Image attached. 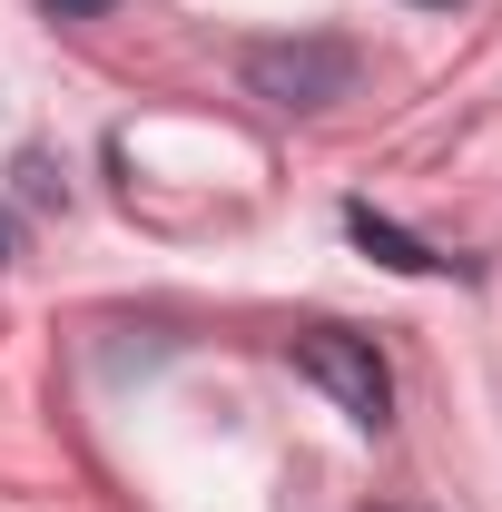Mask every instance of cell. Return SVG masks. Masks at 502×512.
<instances>
[{
  "mask_svg": "<svg viewBox=\"0 0 502 512\" xmlns=\"http://www.w3.org/2000/svg\"><path fill=\"white\" fill-rule=\"evenodd\" d=\"M247 89L276 109H325L355 89V50L345 40H266V50H247Z\"/></svg>",
  "mask_w": 502,
  "mask_h": 512,
  "instance_id": "cell-2",
  "label": "cell"
},
{
  "mask_svg": "<svg viewBox=\"0 0 502 512\" xmlns=\"http://www.w3.org/2000/svg\"><path fill=\"white\" fill-rule=\"evenodd\" d=\"M50 10H60V20H99L109 0H50Z\"/></svg>",
  "mask_w": 502,
  "mask_h": 512,
  "instance_id": "cell-4",
  "label": "cell"
},
{
  "mask_svg": "<svg viewBox=\"0 0 502 512\" xmlns=\"http://www.w3.org/2000/svg\"><path fill=\"white\" fill-rule=\"evenodd\" d=\"M296 375H315L355 424H384L394 414V375H384V355L365 335H345V325H306L296 335Z\"/></svg>",
  "mask_w": 502,
  "mask_h": 512,
  "instance_id": "cell-1",
  "label": "cell"
},
{
  "mask_svg": "<svg viewBox=\"0 0 502 512\" xmlns=\"http://www.w3.org/2000/svg\"><path fill=\"white\" fill-rule=\"evenodd\" d=\"M424 10H453V0H424Z\"/></svg>",
  "mask_w": 502,
  "mask_h": 512,
  "instance_id": "cell-5",
  "label": "cell"
},
{
  "mask_svg": "<svg viewBox=\"0 0 502 512\" xmlns=\"http://www.w3.org/2000/svg\"><path fill=\"white\" fill-rule=\"evenodd\" d=\"M345 237H355V247H375L384 266H404V276H434V266H443L424 237H404V227H394V217H375V207H345Z\"/></svg>",
  "mask_w": 502,
  "mask_h": 512,
  "instance_id": "cell-3",
  "label": "cell"
}]
</instances>
